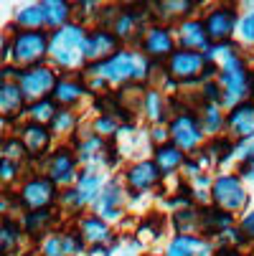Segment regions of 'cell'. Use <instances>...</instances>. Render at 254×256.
<instances>
[{
  "label": "cell",
  "instance_id": "obj_29",
  "mask_svg": "<svg viewBox=\"0 0 254 256\" xmlns=\"http://www.w3.org/2000/svg\"><path fill=\"white\" fill-rule=\"evenodd\" d=\"M21 234L23 231L11 221V218H3V224H0V256H13L18 251Z\"/></svg>",
  "mask_w": 254,
  "mask_h": 256
},
{
  "label": "cell",
  "instance_id": "obj_36",
  "mask_svg": "<svg viewBox=\"0 0 254 256\" xmlns=\"http://www.w3.org/2000/svg\"><path fill=\"white\" fill-rule=\"evenodd\" d=\"M0 155H3V160H11V162H21L23 158H28L26 155V148L21 144V140L18 137H8L6 142H0Z\"/></svg>",
  "mask_w": 254,
  "mask_h": 256
},
{
  "label": "cell",
  "instance_id": "obj_41",
  "mask_svg": "<svg viewBox=\"0 0 254 256\" xmlns=\"http://www.w3.org/2000/svg\"><path fill=\"white\" fill-rule=\"evenodd\" d=\"M239 231L246 241H254V210H249L244 218H241V224H239Z\"/></svg>",
  "mask_w": 254,
  "mask_h": 256
},
{
  "label": "cell",
  "instance_id": "obj_12",
  "mask_svg": "<svg viewBox=\"0 0 254 256\" xmlns=\"http://www.w3.org/2000/svg\"><path fill=\"white\" fill-rule=\"evenodd\" d=\"M224 127L229 130V140H249L254 137V99H244L231 106V112L224 117Z\"/></svg>",
  "mask_w": 254,
  "mask_h": 256
},
{
  "label": "cell",
  "instance_id": "obj_2",
  "mask_svg": "<svg viewBox=\"0 0 254 256\" xmlns=\"http://www.w3.org/2000/svg\"><path fill=\"white\" fill-rule=\"evenodd\" d=\"M84 36L87 30L82 23H66L56 28L49 36V56L64 68L77 66L82 58V48H84Z\"/></svg>",
  "mask_w": 254,
  "mask_h": 256
},
{
  "label": "cell",
  "instance_id": "obj_5",
  "mask_svg": "<svg viewBox=\"0 0 254 256\" xmlns=\"http://www.w3.org/2000/svg\"><path fill=\"white\" fill-rule=\"evenodd\" d=\"M211 200L219 210L234 216L246 206L249 196H246V188L239 175H219L211 182Z\"/></svg>",
  "mask_w": 254,
  "mask_h": 256
},
{
  "label": "cell",
  "instance_id": "obj_18",
  "mask_svg": "<svg viewBox=\"0 0 254 256\" xmlns=\"http://www.w3.org/2000/svg\"><path fill=\"white\" fill-rule=\"evenodd\" d=\"M77 234H79L82 244H89L92 248H94V246H107V244L112 241L110 226H107L102 218H97V216H82Z\"/></svg>",
  "mask_w": 254,
  "mask_h": 256
},
{
  "label": "cell",
  "instance_id": "obj_45",
  "mask_svg": "<svg viewBox=\"0 0 254 256\" xmlns=\"http://www.w3.org/2000/svg\"><path fill=\"white\" fill-rule=\"evenodd\" d=\"M3 79H6V74H3V68H0V86H3V84H6Z\"/></svg>",
  "mask_w": 254,
  "mask_h": 256
},
{
  "label": "cell",
  "instance_id": "obj_8",
  "mask_svg": "<svg viewBox=\"0 0 254 256\" xmlns=\"http://www.w3.org/2000/svg\"><path fill=\"white\" fill-rule=\"evenodd\" d=\"M168 137L173 140V144L180 152H193L201 144V140H203V130L198 124V117L191 112V109H188V112H178L170 120Z\"/></svg>",
  "mask_w": 254,
  "mask_h": 256
},
{
  "label": "cell",
  "instance_id": "obj_17",
  "mask_svg": "<svg viewBox=\"0 0 254 256\" xmlns=\"http://www.w3.org/2000/svg\"><path fill=\"white\" fill-rule=\"evenodd\" d=\"M122 200H125V190L117 180H112L110 186H107L99 198H97V218H102V221H117V218L122 216Z\"/></svg>",
  "mask_w": 254,
  "mask_h": 256
},
{
  "label": "cell",
  "instance_id": "obj_43",
  "mask_svg": "<svg viewBox=\"0 0 254 256\" xmlns=\"http://www.w3.org/2000/svg\"><path fill=\"white\" fill-rule=\"evenodd\" d=\"M213 256H244V254H239V248H229V246H224V248H219Z\"/></svg>",
  "mask_w": 254,
  "mask_h": 256
},
{
  "label": "cell",
  "instance_id": "obj_34",
  "mask_svg": "<svg viewBox=\"0 0 254 256\" xmlns=\"http://www.w3.org/2000/svg\"><path fill=\"white\" fill-rule=\"evenodd\" d=\"M77 114L74 112H69V109H59L56 117L51 120V132L54 134H71L77 130Z\"/></svg>",
  "mask_w": 254,
  "mask_h": 256
},
{
  "label": "cell",
  "instance_id": "obj_3",
  "mask_svg": "<svg viewBox=\"0 0 254 256\" xmlns=\"http://www.w3.org/2000/svg\"><path fill=\"white\" fill-rule=\"evenodd\" d=\"M213 71H216V66L208 64L206 56L198 54V51L175 48L165 58V74L173 76L180 84H191V82H198V79H208Z\"/></svg>",
  "mask_w": 254,
  "mask_h": 256
},
{
  "label": "cell",
  "instance_id": "obj_30",
  "mask_svg": "<svg viewBox=\"0 0 254 256\" xmlns=\"http://www.w3.org/2000/svg\"><path fill=\"white\" fill-rule=\"evenodd\" d=\"M41 26H44V10H41V3L23 6V8L16 13V28H21V30H39Z\"/></svg>",
  "mask_w": 254,
  "mask_h": 256
},
{
  "label": "cell",
  "instance_id": "obj_23",
  "mask_svg": "<svg viewBox=\"0 0 254 256\" xmlns=\"http://www.w3.org/2000/svg\"><path fill=\"white\" fill-rule=\"evenodd\" d=\"M231 226H234V216H229L219 208H203L201 210V231L206 236H219Z\"/></svg>",
  "mask_w": 254,
  "mask_h": 256
},
{
  "label": "cell",
  "instance_id": "obj_33",
  "mask_svg": "<svg viewBox=\"0 0 254 256\" xmlns=\"http://www.w3.org/2000/svg\"><path fill=\"white\" fill-rule=\"evenodd\" d=\"M142 112L148 114L150 122H165V120H168V114H165V102H163V94H160L158 89H148V92H145Z\"/></svg>",
  "mask_w": 254,
  "mask_h": 256
},
{
  "label": "cell",
  "instance_id": "obj_6",
  "mask_svg": "<svg viewBox=\"0 0 254 256\" xmlns=\"http://www.w3.org/2000/svg\"><path fill=\"white\" fill-rule=\"evenodd\" d=\"M59 76L56 71L49 68V66H36V68H28V71H21L18 76V89L23 94L26 102H41V99H49L54 86H56Z\"/></svg>",
  "mask_w": 254,
  "mask_h": 256
},
{
  "label": "cell",
  "instance_id": "obj_31",
  "mask_svg": "<svg viewBox=\"0 0 254 256\" xmlns=\"http://www.w3.org/2000/svg\"><path fill=\"white\" fill-rule=\"evenodd\" d=\"M201 248H203V238L198 236H175L168 244L165 256H196Z\"/></svg>",
  "mask_w": 254,
  "mask_h": 256
},
{
  "label": "cell",
  "instance_id": "obj_11",
  "mask_svg": "<svg viewBox=\"0 0 254 256\" xmlns=\"http://www.w3.org/2000/svg\"><path fill=\"white\" fill-rule=\"evenodd\" d=\"M120 51V41L115 38L112 30H102V28H94L84 36V48H82V58L92 64H102L110 56H115Z\"/></svg>",
  "mask_w": 254,
  "mask_h": 256
},
{
  "label": "cell",
  "instance_id": "obj_28",
  "mask_svg": "<svg viewBox=\"0 0 254 256\" xmlns=\"http://www.w3.org/2000/svg\"><path fill=\"white\" fill-rule=\"evenodd\" d=\"M198 117V124L203 130V134H211V137H219L221 127H224V114H221V106L216 104H203V109L196 114Z\"/></svg>",
  "mask_w": 254,
  "mask_h": 256
},
{
  "label": "cell",
  "instance_id": "obj_42",
  "mask_svg": "<svg viewBox=\"0 0 254 256\" xmlns=\"http://www.w3.org/2000/svg\"><path fill=\"white\" fill-rule=\"evenodd\" d=\"M239 178L254 180V158H251V160H244V162H241V175H239Z\"/></svg>",
  "mask_w": 254,
  "mask_h": 256
},
{
  "label": "cell",
  "instance_id": "obj_22",
  "mask_svg": "<svg viewBox=\"0 0 254 256\" xmlns=\"http://www.w3.org/2000/svg\"><path fill=\"white\" fill-rule=\"evenodd\" d=\"M84 94H87V86H84L79 79H59L56 86H54V92H51V102H54L56 106H59V104L71 106V104H77Z\"/></svg>",
  "mask_w": 254,
  "mask_h": 256
},
{
  "label": "cell",
  "instance_id": "obj_20",
  "mask_svg": "<svg viewBox=\"0 0 254 256\" xmlns=\"http://www.w3.org/2000/svg\"><path fill=\"white\" fill-rule=\"evenodd\" d=\"M153 162H155V168H158L160 175H170V172H175L178 168H183L186 152H180L173 142H165V144H160V148H155Z\"/></svg>",
  "mask_w": 254,
  "mask_h": 256
},
{
  "label": "cell",
  "instance_id": "obj_37",
  "mask_svg": "<svg viewBox=\"0 0 254 256\" xmlns=\"http://www.w3.org/2000/svg\"><path fill=\"white\" fill-rule=\"evenodd\" d=\"M41 256H64V246H61V234L51 231L44 241H41Z\"/></svg>",
  "mask_w": 254,
  "mask_h": 256
},
{
  "label": "cell",
  "instance_id": "obj_25",
  "mask_svg": "<svg viewBox=\"0 0 254 256\" xmlns=\"http://www.w3.org/2000/svg\"><path fill=\"white\" fill-rule=\"evenodd\" d=\"M41 10H44V26L49 28H61L74 16V6L64 3V0H46V3H41Z\"/></svg>",
  "mask_w": 254,
  "mask_h": 256
},
{
  "label": "cell",
  "instance_id": "obj_9",
  "mask_svg": "<svg viewBox=\"0 0 254 256\" xmlns=\"http://www.w3.org/2000/svg\"><path fill=\"white\" fill-rule=\"evenodd\" d=\"M59 198V190L56 186L49 180V178H31L23 182V188L18 193V203L33 213V210H49Z\"/></svg>",
  "mask_w": 254,
  "mask_h": 256
},
{
  "label": "cell",
  "instance_id": "obj_35",
  "mask_svg": "<svg viewBox=\"0 0 254 256\" xmlns=\"http://www.w3.org/2000/svg\"><path fill=\"white\" fill-rule=\"evenodd\" d=\"M155 8H160V13H155L158 18H163V20H173V18H178V16H188L191 13V8H193V3H188V0H173V3H155Z\"/></svg>",
  "mask_w": 254,
  "mask_h": 256
},
{
  "label": "cell",
  "instance_id": "obj_24",
  "mask_svg": "<svg viewBox=\"0 0 254 256\" xmlns=\"http://www.w3.org/2000/svg\"><path fill=\"white\" fill-rule=\"evenodd\" d=\"M51 226H54V210H33V213H26L23 218V234L33 236V238H46L51 234Z\"/></svg>",
  "mask_w": 254,
  "mask_h": 256
},
{
  "label": "cell",
  "instance_id": "obj_14",
  "mask_svg": "<svg viewBox=\"0 0 254 256\" xmlns=\"http://www.w3.org/2000/svg\"><path fill=\"white\" fill-rule=\"evenodd\" d=\"M18 140H21V144L26 148V155L28 158H41L44 160L49 155V148H51V132H49V127L26 122L18 130Z\"/></svg>",
  "mask_w": 254,
  "mask_h": 256
},
{
  "label": "cell",
  "instance_id": "obj_26",
  "mask_svg": "<svg viewBox=\"0 0 254 256\" xmlns=\"http://www.w3.org/2000/svg\"><path fill=\"white\" fill-rule=\"evenodd\" d=\"M74 193H77V198H79V203H82V206H87V203L97 200V198H99V193H102V178H99L94 170L82 172V175L77 178Z\"/></svg>",
  "mask_w": 254,
  "mask_h": 256
},
{
  "label": "cell",
  "instance_id": "obj_7",
  "mask_svg": "<svg viewBox=\"0 0 254 256\" xmlns=\"http://www.w3.org/2000/svg\"><path fill=\"white\" fill-rule=\"evenodd\" d=\"M236 23H239V16H236V6H213L206 18H203V28H206V36L208 41L216 46V44H229L231 36L236 30Z\"/></svg>",
  "mask_w": 254,
  "mask_h": 256
},
{
  "label": "cell",
  "instance_id": "obj_21",
  "mask_svg": "<svg viewBox=\"0 0 254 256\" xmlns=\"http://www.w3.org/2000/svg\"><path fill=\"white\" fill-rule=\"evenodd\" d=\"M23 106H26V99L18 89V84H3L0 86V117H6V120H16L21 112H23Z\"/></svg>",
  "mask_w": 254,
  "mask_h": 256
},
{
  "label": "cell",
  "instance_id": "obj_15",
  "mask_svg": "<svg viewBox=\"0 0 254 256\" xmlns=\"http://www.w3.org/2000/svg\"><path fill=\"white\" fill-rule=\"evenodd\" d=\"M160 172L155 168L153 160H140L135 165L127 168L125 172V182H127V188L135 190V193H145V190H153L158 188V182H160Z\"/></svg>",
  "mask_w": 254,
  "mask_h": 256
},
{
  "label": "cell",
  "instance_id": "obj_38",
  "mask_svg": "<svg viewBox=\"0 0 254 256\" xmlns=\"http://www.w3.org/2000/svg\"><path fill=\"white\" fill-rule=\"evenodd\" d=\"M117 132V120L115 117H99L94 122V134L97 137H110Z\"/></svg>",
  "mask_w": 254,
  "mask_h": 256
},
{
  "label": "cell",
  "instance_id": "obj_44",
  "mask_svg": "<svg viewBox=\"0 0 254 256\" xmlns=\"http://www.w3.org/2000/svg\"><path fill=\"white\" fill-rule=\"evenodd\" d=\"M249 94L254 96V71H249Z\"/></svg>",
  "mask_w": 254,
  "mask_h": 256
},
{
  "label": "cell",
  "instance_id": "obj_10",
  "mask_svg": "<svg viewBox=\"0 0 254 256\" xmlns=\"http://www.w3.org/2000/svg\"><path fill=\"white\" fill-rule=\"evenodd\" d=\"M46 162V178L54 182V186H69V182H74L77 180V168H79V160L74 155V150H69V148H59L54 150L51 155L44 158Z\"/></svg>",
  "mask_w": 254,
  "mask_h": 256
},
{
  "label": "cell",
  "instance_id": "obj_13",
  "mask_svg": "<svg viewBox=\"0 0 254 256\" xmlns=\"http://www.w3.org/2000/svg\"><path fill=\"white\" fill-rule=\"evenodd\" d=\"M140 44H142V54L148 56L150 61L168 58L175 51V38H173L170 28H165V26H150V28H145Z\"/></svg>",
  "mask_w": 254,
  "mask_h": 256
},
{
  "label": "cell",
  "instance_id": "obj_39",
  "mask_svg": "<svg viewBox=\"0 0 254 256\" xmlns=\"http://www.w3.org/2000/svg\"><path fill=\"white\" fill-rule=\"evenodd\" d=\"M16 178H18V165L0 158V186H8V182H13Z\"/></svg>",
  "mask_w": 254,
  "mask_h": 256
},
{
  "label": "cell",
  "instance_id": "obj_4",
  "mask_svg": "<svg viewBox=\"0 0 254 256\" xmlns=\"http://www.w3.org/2000/svg\"><path fill=\"white\" fill-rule=\"evenodd\" d=\"M11 56L16 68H36L49 56V36L44 30H18L11 44Z\"/></svg>",
  "mask_w": 254,
  "mask_h": 256
},
{
  "label": "cell",
  "instance_id": "obj_16",
  "mask_svg": "<svg viewBox=\"0 0 254 256\" xmlns=\"http://www.w3.org/2000/svg\"><path fill=\"white\" fill-rule=\"evenodd\" d=\"M175 30H178V41H180V48H183V51H198V54H206L208 51L211 41H208V36H206L203 20L186 18V20H180V26Z\"/></svg>",
  "mask_w": 254,
  "mask_h": 256
},
{
  "label": "cell",
  "instance_id": "obj_32",
  "mask_svg": "<svg viewBox=\"0 0 254 256\" xmlns=\"http://www.w3.org/2000/svg\"><path fill=\"white\" fill-rule=\"evenodd\" d=\"M28 122H33V124H44V127H49L51 124V120L56 117V112H59V106L51 102V96L49 99H41V102H33L28 109Z\"/></svg>",
  "mask_w": 254,
  "mask_h": 256
},
{
  "label": "cell",
  "instance_id": "obj_1",
  "mask_svg": "<svg viewBox=\"0 0 254 256\" xmlns=\"http://www.w3.org/2000/svg\"><path fill=\"white\" fill-rule=\"evenodd\" d=\"M150 66H145L142 58H137L135 54L130 51H117L115 56H110L102 64H92L87 68V76H99L102 82L107 84H127V82H135V79H142L148 74Z\"/></svg>",
  "mask_w": 254,
  "mask_h": 256
},
{
  "label": "cell",
  "instance_id": "obj_46",
  "mask_svg": "<svg viewBox=\"0 0 254 256\" xmlns=\"http://www.w3.org/2000/svg\"><path fill=\"white\" fill-rule=\"evenodd\" d=\"M145 256H155V254H145Z\"/></svg>",
  "mask_w": 254,
  "mask_h": 256
},
{
  "label": "cell",
  "instance_id": "obj_27",
  "mask_svg": "<svg viewBox=\"0 0 254 256\" xmlns=\"http://www.w3.org/2000/svg\"><path fill=\"white\" fill-rule=\"evenodd\" d=\"M173 226L178 236H196L201 231V210L196 208H178L173 213Z\"/></svg>",
  "mask_w": 254,
  "mask_h": 256
},
{
  "label": "cell",
  "instance_id": "obj_40",
  "mask_svg": "<svg viewBox=\"0 0 254 256\" xmlns=\"http://www.w3.org/2000/svg\"><path fill=\"white\" fill-rule=\"evenodd\" d=\"M239 36H241V41L254 44V10L241 18V23H239Z\"/></svg>",
  "mask_w": 254,
  "mask_h": 256
},
{
  "label": "cell",
  "instance_id": "obj_19",
  "mask_svg": "<svg viewBox=\"0 0 254 256\" xmlns=\"http://www.w3.org/2000/svg\"><path fill=\"white\" fill-rule=\"evenodd\" d=\"M110 30L115 33L117 41H130L132 36L145 33V28H142V13L140 10H132V8H122Z\"/></svg>",
  "mask_w": 254,
  "mask_h": 256
}]
</instances>
